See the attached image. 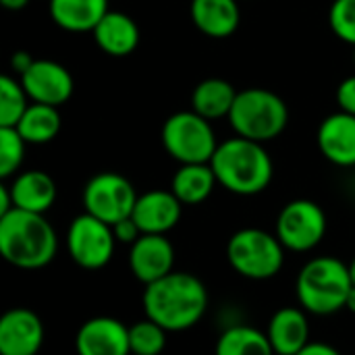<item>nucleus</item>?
<instances>
[{
	"label": "nucleus",
	"mask_w": 355,
	"mask_h": 355,
	"mask_svg": "<svg viewBox=\"0 0 355 355\" xmlns=\"http://www.w3.org/2000/svg\"><path fill=\"white\" fill-rule=\"evenodd\" d=\"M141 306L146 318L168 333H181L204 318L208 310V291L198 277L173 270L164 279L146 285Z\"/></svg>",
	"instance_id": "nucleus-1"
},
{
	"label": "nucleus",
	"mask_w": 355,
	"mask_h": 355,
	"mask_svg": "<svg viewBox=\"0 0 355 355\" xmlns=\"http://www.w3.org/2000/svg\"><path fill=\"white\" fill-rule=\"evenodd\" d=\"M58 252V237L44 214L12 208L0 216V256L23 270L48 266Z\"/></svg>",
	"instance_id": "nucleus-2"
},
{
	"label": "nucleus",
	"mask_w": 355,
	"mask_h": 355,
	"mask_svg": "<svg viewBox=\"0 0 355 355\" xmlns=\"http://www.w3.org/2000/svg\"><path fill=\"white\" fill-rule=\"evenodd\" d=\"M210 166L218 185L235 196L262 193L275 175L272 158L264 146L239 135L218 144Z\"/></svg>",
	"instance_id": "nucleus-3"
},
{
	"label": "nucleus",
	"mask_w": 355,
	"mask_h": 355,
	"mask_svg": "<svg viewBox=\"0 0 355 355\" xmlns=\"http://www.w3.org/2000/svg\"><path fill=\"white\" fill-rule=\"evenodd\" d=\"M354 287L349 266L339 258L320 256L310 260L295 283L300 306L316 316H331L345 308Z\"/></svg>",
	"instance_id": "nucleus-4"
},
{
	"label": "nucleus",
	"mask_w": 355,
	"mask_h": 355,
	"mask_svg": "<svg viewBox=\"0 0 355 355\" xmlns=\"http://www.w3.org/2000/svg\"><path fill=\"white\" fill-rule=\"evenodd\" d=\"M229 123L235 135L264 144L283 135L289 123V108L279 94L264 87H250L237 92Z\"/></svg>",
	"instance_id": "nucleus-5"
},
{
	"label": "nucleus",
	"mask_w": 355,
	"mask_h": 355,
	"mask_svg": "<svg viewBox=\"0 0 355 355\" xmlns=\"http://www.w3.org/2000/svg\"><path fill=\"white\" fill-rule=\"evenodd\" d=\"M227 260L233 270L252 281H266L281 272L285 248L277 235L262 229H241L227 243Z\"/></svg>",
	"instance_id": "nucleus-6"
},
{
	"label": "nucleus",
	"mask_w": 355,
	"mask_h": 355,
	"mask_svg": "<svg viewBox=\"0 0 355 355\" xmlns=\"http://www.w3.org/2000/svg\"><path fill=\"white\" fill-rule=\"evenodd\" d=\"M160 139L166 154L181 164H208L218 148L212 121L196 110L171 114L162 125Z\"/></svg>",
	"instance_id": "nucleus-7"
},
{
	"label": "nucleus",
	"mask_w": 355,
	"mask_h": 355,
	"mask_svg": "<svg viewBox=\"0 0 355 355\" xmlns=\"http://www.w3.org/2000/svg\"><path fill=\"white\" fill-rule=\"evenodd\" d=\"M81 198L87 214L112 227L133 214L139 196L127 177L119 173H100L85 183Z\"/></svg>",
	"instance_id": "nucleus-8"
},
{
	"label": "nucleus",
	"mask_w": 355,
	"mask_h": 355,
	"mask_svg": "<svg viewBox=\"0 0 355 355\" xmlns=\"http://www.w3.org/2000/svg\"><path fill=\"white\" fill-rule=\"evenodd\" d=\"M116 237L108 223L83 212L73 218L67 231V248L73 262L85 270L104 268L114 254Z\"/></svg>",
	"instance_id": "nucleus-9"
},
{
	"label": "nucleus",
	"mask_w": 355,
	"mask_h": 355,
	"mask_svg": "<svg viewBox=\"0 0 355 355\" xmlns=\"http://www.w3.org/2000/svg\"><path fill=\"white\" fill-rule=\"evenodd\" d=\"M275 235L285 250L310 252L327 235V214L312 200H293L279 212Z\"/></svg>",
	"instance_id": "nucleus-10"
},
{
	"label": "nucleus",
	"mask_w": 355,
	"mask_h": 355,
	"mask_svg": "<svg viewBox=\"0 0 355 355\" xmlns=\"http://www.w3.org/2000/svg\"><path fill=\"white\" fill-rule=\"evenodd\" d=\"M19 81L25 87L29 100L56 108L69 102L75 89L67 67L48 58H35L33 64L19 77Z\"/></svg>",
	"instance_id": "nucleus-11"
},
{
	"label": "nucleus",
	"mask_w": 355,
	"mask_h": 355,
	"mask_svg": "<svg viewBox=\"0 0 355 355\" xmlns=\"http://www.w3.org/2000/svg\"><path fill=\"white\" fill-rule=\"evenodd\" d=\"M175 248L166 235H141L129 250V268L133 277L152 285L173 272Z\"/></svg>",
	"instance_id": "nucleus-12"
},
{
	"label": "nucleus",
	"mask_w": 355,
	"mask_h": 355,
	"mask_svg": "<svg viewBox=\"0 0 355 355\" xmlns=\"http://www.w3.org/2000/svg\"><path fill=\"white\" fill-rule=\"evenodd\" d=\"M44 343V324L27 308H12L0 318V355H37Z\"/></svg>",
	"instance_id": "nucleus-13"
},
{
	"label": "nucleus",
	"mask_w": 355,
	"mask_h": 355,
	"mask_svg": "<svg viewBox=\"0 0 355 355\" xmlns=\"http://www.w3.org/2000/svg\"><path fill=\"white\" fill-rule=\"evenodd\" d=\"M77 355H131L129 327L110 316L83 322L75 337Z\"/></svg>",
	"instance_id": "nucleus-14"
},
{
	"label": "nucleus",
	"mask_w": 355,
	"mask_h": 355,
	"mask_svg": "<svg viewBox=\"0 0 355 355\" xmlns=\"http://www.w3.org/2000/svg\"><path fill=\"white\" fill-rule=\"evenodd\" d=\"M183 204L173 191L152 189L137 198L133 208V220L144 235H166L181 220Z\"/></svg>",
	"instance_id": "nucleus-15"
},
{
	"label": "nucleus",
	"mask_w": 355,
	"mask_h": 355,
	"mask_svg": "<svg viewBox=\"0 0 355 355\" xmlns=\"http://www.w3.org/2000/svg\"><path fill=\"white\" fill-rule=\"evenodd\" d=\"M322 156L337 166H355V116L349 112L329 114L316 133Z\"/></svg>",
	"instance_id": "nucleus-16"
},
{
	"label": "nucleus",
	"mask_w": 355,
	"mask_h": 355,
	"mask_svg": "<svg viewBox=\"0 0 355 355\" xmlns=\"http://www.w3.org/2000/svg\"><path fill=\"white\" fill-rule=\"evenodd\" d=\"M196 29L208 37H231L241 21L239 0H191L189 6Z\"/></svg>",
	"instance_id": "nucleus-17"
},
{
	"label": "nucleus",
	"mask_w": 355,
	"mask_h": 355,
	"mask_svg": "<svg viewBox=\"0 0 355 355\" xmlns=\"http://www.w3.org/2000/svg\"><path fill=\"white\" fill-rule=\"evenodd\" d=\"M268 339L277 355H297L310 343V324L306 310L281 308L268 322Z\"/></svg>",
	"instance_id": "nucleus-18"
},
{
	"label": "nucleus",
	"mask_w": 355,
	"mask_h": 355,
	"mask_svg": "<svg viewBox=\"0 0 355 355\" xmlns=\"http://www.w3.org/2000/svg\"><path fill=\"white\" fill-rule=\"evenodd\" d=\"M98 48L114 58H123L135 52L139 44V27L137 23L119 10H108L106 17L92 31Z\"/></svg>",
	"instance_id": "nucleus-19"
},
{
	"label": "nucleus",
	"mask_w": 355,
	"mask_h": 355,
	"mask_svg": "<svg viewBox=\"0 0 355 355\" xmlns=\"http://www.w3.org/2000/svg\"><path fill=\"white\" fill-rule=\"evenodd\" d=\"M12 204L19 210L46 214L56 202V183L44 171H25L8 185Z\"/></svg>",
	"instance_id": "nucleus-20"
},
{
	"label": "nucleus",
	"mask_w": 355,
	"mask_h": 355,
	"mask_svg": "<svg viewBox=\"0 0 355 355\" xmlns=\"http://www.w3.org/2000/svg\"><path fill=\"white\" fill-rule=\"evenodd\" d=\"M48 8L52 21L71 33L94 31L110 10L108 0H50Z\"/></svg>",
	"instance_id": "nucleus-21"
},
{
	"label": "nucleus",
	"mask_w": 355,
	"mask_h": 355,
	"mask_svg": "<svg viewBox=\"0 0 355 355\" xmlns=\"http://www.w3.org/2000/svg\"><path fill=\"white\" fill-rule=\"evenodd\" d=\"M235 98L237 89L233 87V83L220 77H210L196 85L191 94V110L208 121L229 119Z\"/></svg>",
	"instance_id": "nucleus-22"
},
{
	"label": "nucleus",
	"mask_w": 355,
	"mask_h": 355,
	"mask_svg": "<svg viewBox=\"0 0 355 355\" xmlns=\"http://www.w3.org/2000/svg\"><path fill=\"white\" fill-rule=\"evenodd\" d=\"M216 175L208 164H181V168L173 177L171 191L177 196V200L183 206H198L206 202L214 187H216Z\"/></svg>",
	"instance_id": "nucleus-23"
},
{
	"label": "nucleus",
	"mask_w": 355,
	"mask_h": 355,
	"mask_svg": "<svg viewBox=\"0 0 355 355\" xmlns=\"http://www.w3.org/2000/svg\"><path fill=\"white\" fill-rule=\"evenodd\" d=\"M60 127H62V121H60L56 106L33 102L27 106L25 114L21 116V121L15 129L21 133V137L27 144L40 146V144L52 141L60 133Z\"/></svg>",
	"instance_id": "nucleus-24"
},
{
	"label": "nucleus",
	"mask_w": 355,
	"mask_h": 355,
	"mask_svg": "<svg viewBox=\"0 0 355 355\" xmlns=\"http://www.w3.org/2000/svg\"><path fill=\"white\" fill-rule=\"evenodd\" d=\"M216 355H277L266 333L254 327H231L216 341Z\"/></svg>",
	"instance_id": "nucleus-25"
},
{
	"label": "nucleus",
	"mask_w": 355,
	"mask_h": 355,
	"mask_svg": "<svg viewBox=\"0 0 355 355\" xmlns=\"http://www.w3.org/2000/svg\"><path fill=\"white\" fill-rule=\"evenodd\" d=\"M27 92L10 75H0V127H17L27 110Z\"/></svg>",
	"instance_id": "nucleus-26"
},
{
	"label": "nucleus",
	"mask_w": 355,
	"mask_h": 355,
	"mask_svg": "<svg viewBox=\"0 0 355 355\" xmlns=\"http://www.w3.org/2000/svg\"><path fill=\"white\" fill-rule=\"evenodd\" d=\"M166 333L160 324L146 318L129 327L131 355H160L166 347Z\"/></svg>",
	"instance_id": "nucleus-27"
},
{
	"label": "nucleus",
	"mask_w": 355,
	"mask_h": 355,
	"mask_svg": "<svg viewBox=\"0 0 355 355\" xmlns=\"http://www.w3.org/2000/svg\"><path fill=\"white\" fill-rule=\"evenodd\" d=\"M25 139L15 127H0V177H12L25 158Z\"/></svg>",
	"instance_id": "nucleus-28"
},
{
	"label": "nucleus",
	"mask_w": 355,
	"mask_h": 355,
	"mask_svg": "<svg viewBox=\"0 0 355 355\" xmlns=\"http://www.w3.org/2000/svg\"><path fill=\"white\" fill-rule=\"evenodd\" d=\"M329 23L339 40L355 46V0H333Z\"/></svg>",
	"instance_id": "nucleus-29"
},
{
	"label": "nucleus",
	"mask_w": 355,
	"mask_h": 355,
	"mask_svg": "<svg viewBox=\"0 0 355 355\" xmlns=\"http://www.w3.org/2000/svg\"><path fill=\"white\" fill-rule=\"evenodd\" d=\"M112 231H114L116 241H119V243H125V245H133V243L144 235V233L139 231L137 223L133 220V216L123 218V220H119L116 225H112Z\"/></svg>",
	"instance_id": "nucleus-30"
},
{
	"label": "nucleus",
	"mask_w": 355,
	"mask_h": 355,
	"mask_svg": "<svg viewBox=\"0 0 355 355\" xmlns=\"http://www.w3.org/2000/svg\"><path fill=\"white\" fill-rule=\"evenodd\" d=\"M337 102L343 112H349L355 116V75L345 77L337 87Z\"/></svg>",
	"instance_id": "nucleus-31"
},
{
	"label": "nucleus",
	"mask_w": 355,
	"mask_h": 355,
	"mask_svg": "<svg viewBox=\"0 0 355 355\" xmlns=\"http://www.w3.org/2000/svg\"><path fill=\"white\" fill-rule=\"evenodd\" d=\"M33 60H35V58H33L27 50H17V52L10 56V69L21 77V75L33 64Z\"/></svg>",
	"instance_id": "nucleus-32"
},
{
	"label": "nucleus",
	"mask_w": 355,
	"mask_h": 355,
	"mask_svg": "<svg viewBox=\"0 0 355 355\" xmlns=\"http://www.w3.org/2000/svg\"><path fill=\"white\" fill-rule=\"evenodd\" d=\"M297 355H341L333 345H327V343H308L302 352Z\"/></svg>",
	"instance_id": "nucleus-33"
},
{
	"label": "nucleus",
	"mask_w": 355,
	"mask_h": 355,
	"mask_svg": "<svg viewBox=\"0 0 355 355\" xmlns=\"http://www.w3.org/2000/svg\"><path fill=\"white\" fill-rule=\"evenodd\" d=\"M15 208V204H12V196H10V189H8V185H0V216H4L6 212H10Z\"/></svg>",
	"instance_id": "nucleus-34"
},
{
	"label": "nucleus",
	"mask_w": 355,
	"mask_h": 355,
	"mask_svg": "<svg viewBox=\"0 0 355 355\" xmlns=\"http://www.w3.org/2000/svg\"><path fill=\"white\" fill-rule=\"evenodd\" d=\"M0 2L8 10H21V8H25L29 4V0H0Z\"/></svg>",
	"instance_id": "nucleus-35"
},
{
	"label": "nucleus",
	"mask_w": 355,
	"mask_h": 355,
	"mask_svg": "<svg viewBox=\"0 0 355 355\" xmlns=\"http://www.w3.org/2000/svg\"><path fill=\"white\" fill-rule=\"evenodd\" d=\"M345 308L352 312V314H355V285L352 287V291H349V295H347V304H345Z\"/></svg>",
	"instance_id": "nucleus-36"
},
{
	"label": "nucleus",
	"mask_w": 355,
	"mask_h": 355,
	"mask_svg": "<svg viewBox=\"0 0 355 355\" xmlns=\"http://www.w3.org/2000/svg\"><path fill=\"white\" fill-rule=\"evenodd\" d=\"M349 275H352V281H354L355 285V258L352 260V264H349Z\"/></svg>",
	"instance_id": "nucleus-37"
},
{
	"label": "nucleus",
	"mask_w": 355,
	"mask_h": 355,
	"mask_svg": "<svg viewBox=\"0 0 355 355\" xmlns=\"http://www.w3.org/2000/svg\"><path fill=\"white\" fill-rule=\"evenodd\" d=\"M354 62H355V46H354Z\"/></svg>",
	"instance_id": "nucleus-38"
}]
</instances>
